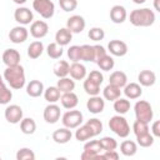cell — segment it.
Here are the masks:
<instances>
[{
  "instance_id": "9a60e30c",
  "label": "cell",
  "mask_w": 160,
  "mask_h": 160,
  "mask_svg": "<svg viewBox=\"0 0 160 160\" xmlns=\"http://www.w3.org/2000/svg\"><path fill=\"white\" fill-rule=\"evenodd\" d=\"M128 18L126 9L121 5H114L110 10V20L114 24H122Z\"/></svg>"
},
{
  "instance_id": "8fae6325",
  "label": "cell",
  "mask_w": 160,
  "mask_h": 160,
  "mask_svg": "<svg viewBox=\"0 0 160 160\" xmlns=\"http://www.w3.org/2000/svg\"><path fill=\"white\" fill-rule=\"evenodd\" d=\"M49 32V25L42 20H36L31 22L30 26V34L35 39H42Z\"/></svg>"
},
{
  "instance_id": "7bdbcfd3",
  "label": "cell",
  "mask_w": 160,
  "mask_h": 160,
  "mask_svg": "<svg viewBox=\"0 0 160 160\" xmlns=\"http://www.w3.org/2000/svg\"><path fill=\"white\" fill-rule=\"evenodd\" d=\"M132 131H134L135 136H139V135L149 132V122H144V121L136 120L132 124Z\"/></svg>"
},
{
  "instance_id": "52a82bcc",
  "label": "cell",
  "mask_w": 160,
  "mask_h": 160,
  "mask_svg": "<svg viewBox=\"0 0 160 160\" xmlns=\"http://www.w3.org/2000/svg\"><path fill=\"white\" fill-rule=\"evenodd\" d=\"M4 116H5V120L10 124H19L24 116V112L19 105L12 104V105L6 106V109L4 111Z\"/></svg>"
},
{
  "instance_id": "7402d4cb",
  "label": "cell",
  "mask_w": 160,
  "mask_h": 160,
  "mask_svg": "<svg viewBox=\"0 0 160 160\" xmlns=\"http://www.w3.org/2000/svg\"><path fill=\"white\" fill-rule=\"evenodd\" d=\"M71 136H72L71 129H68V128H61L52 132V140L56 144H66L70 141Z\"/></svg>"
},
{
  "instance_id": "7c38bea8",
  "label": "cell",
  "mask_w": 160,
  "mask_h": 160,
  "mask_svg": "<svg viewBox=\"0 0 160 160\" xmlns=\"http://www.w3.org/2000/svg\"><path fill=\"white\" fill-rule=\"evenodd\" d=\"M60 108L54 102V104H49L45 109H44V120L48 124H55L59 121L60 119Z\"/></svg>"
},
{
  "instance_id": "e575fe53",
  "label": "cell",
  "mask_w": 160,
  "mask_h": 160,
  "mask_svg": "<svg viewBox=\"0 0 160 160\" xmlns=\"http://www.w3.org/2000/svg\"><path fill=\"white\" fill-rule=\"evenodd\" d=\"M96 64H98V66L101 69V70H104V71H110V70H112V68H114V65H115V61H114V59L110 56V55H104L102 58H100V59H98L96 60Z\"/></svg>"
},
{
  "instance_id": "681fc988",
  "label": "cell",
  "mask_w": 160,
  "mask_h": 160,
  "mask_svg": "<svg viewBox=\"0 0 160 160\" xmlns=\"http://www.w3.org/2000/svg\"><path fill=\"white\" fill-rule=\"evenodd\" d=\"M100 155H101V159H106V160H118L119 159V154L116 152V150H108Z\"/></svg>"
},
{
  "instance_id": "816d5d0a",
  "label": "cell",
  "mask_w": 160,
  "mask_h": 160,
  "mask_svg": "<svg viewBox=\"0 0 160 160\" xmlns=\"http://www.w3.org/2000/svg\"><path fill=\"white\" fill-rule=\"evenodd\" d=\"M151 132H152L151 135H152L154 138H159V136H160V121H159V120H156V121L152 122Z\"/></svg>"
},
{
  "instance_id": "ab89813d",
  "label": "cell",
  "mask_w": 160,
  "mask_h": 160,
  "mask_svg": "<svg viewBox=\"0 0 160 160\" xmlns=\"http://www.w3.org/2000/svg\"><path fill=\"white\" fill-rule=\"evenodd\" d=\"M101 146H100V142L99 140H90L88 142H85L84 145V151H88L90 154H94V155H99L100 151H101Z\"/></svg>"
},
{
  "instance_id": "bcb514c9",
  "label": "cell",
  "mask_w": 160,
  "mask_h": 160,
  "mask_svg": "<svg viewBox=\"0 0 160 160\" xmlns=\"http://www.w3.org/2000/svg\"><path fill=\"white\" fill-rule=\"evenodd\" d=\"M88 36L92 41H100L105 38V31L101 28H91L88 32Z\"/></svg>"
},
{
  "instance_id": "277c9868",
  "label": "cell",
  "mask_w": 160,
  "mask_h": 160,
  "mask_svg": "<svg viewBox=\"0 0 160 160\" xmlns=\"http://www.w3.org/2000/svg\"><path fill=\"white\" fill-rule=\"evenodd\" d=\"M134 111H135L136 120H140L144 122H150L154 118L152 108H151L150 102H148L145 100L136 101V104L134 105Z\"/></svg>"
},
{
  "instance_id": "1f68e13d",
  "label": "cell",
  "mask_w": 160,
  "mask_h": 160,
  "mask_svg": "<svg viewBox=\"0 0 160 160\" xmlns=\"http://www.w3.org/2000/svg\"><path fill=\"white\" fill-rule=\"evenodd\" d=\"M114 110L116 111V114L119 115H124L130 110V101L128 99H122V98H118L116 100H114Z\"/></svg>"
},
{
  "instance_id": "44dd1931",
  "label": "cell",
  "mask_w": 160,
  "mask_h": 160,
  "mask_svg": "<svg viewBox=\"0 0 160 160\" xmlns=\"http://www.w3.org/2000/svg\"><path fill=\"white\" fill-rule=\"evenodd\" d=\"M124 94L128 99H131V100H135V99H139L142 94V89L140 86V84L138 82H130V84H126L124 86Z\"/></svg>"
},
{
  "instance_id": "f546056e",
  "label": "cell",
  "mask_w": 160,
  "mask_h": 160,
  "mask_svg": "<svg viewBox=\"0 0 160 160\" xmlns=\"http://www.w3.org/2000/svg\"><path fill=\"white\" fill-rule=\"evenodd\" d=\"M61 92L56 86H49L48 89L44 90V98L49 104H54L60 100Z\"/></svg>"
},
{
  "instance_id": "3957f363",
  "label": "cell",
  "mask_w": 160,
  "mask_h": 160,
  "mask_svg": "<svg viewBox=\"0 0 160 160\" xmlns=\"http://www.w3.org/2000/svg\"><path fill=\"white\" fill-rule=\"evenodd\" d=\"M109 129L120 138H128L130 134V126L122 115H114L109 120Z\"/></svg>"
},
{
  "instance_id": "f6af8a7d",
  "label": "cell",
  "mask_w": 160,
  "mask_h": 160,
  "mask_svg": "<svg viewBox=\"0 0 160 160\" xmlns=\"http://www.w3.org/2000/svg\"><path fill=\"white\" fill-rule=\"evenodd\" d=\"M34 159H35V154L29 148H21L16 152V160H34Z\"/></svg>"
},
{
  "instance_id": "4fadbf2b",
  "label": "cell",
  "mask_w": 160,
  "mask_h": 160,
  "mask_svg": "<svg viewBox=\"0 0 160 160\" xmlns=\"http://www.w3.org/2000/svg\"><path fill=\"white\" fill-rule=\"evenodd\" d=\"M86 108L91 114H100L105 109V100L99 95L90 96V99L86 102Z\"/></svg>"
},
{
  "instance_id": "484cf974",
  "label": "cell",
  "mask_w": 160,
  "mask_h": 160,
  "mask_svg": "<svg viewBox=\"0 0 160 160\" xmlns=\"http://www.w3.org/2000/svg\"><path fill=\"white\" fill-rule=\"evenodd\" d=\"M44 52V44L41 41H32L28 46V56L30 59H38Z\"/></svg>"
},
{
  "instance_id": "6da1fadb",
  "label": "cell",
  "mask_w": 160,
  "mask_h": 160,
  "mask_svg": "<svg viewBox=\"0 0 160 160\" xmlns=\"http://www.w3.org/2000/svg\"><path fill=\"white\" fill-rule=\"evenodd\" d=\"M4 79L6 80V82L10 85L11 89L15 90H20L25 86V71L24 68L19 64L15 66H6V69L4 70Z\"/></svg>"
},
{
  "instance_id": "cb8c5ba5",
  "label": "cell",
  "mask_w": 160,
  "mask_h": 160,
  "mask_svg": "<svg viewBox=\"0 0 160 160\" xmlns=\"http://www.w3.org/2000/svg\"><path fill=\"white\" fill-rule=\"evenodd\" d=\"M109 84H112L121 89L128 84V76L124 71H114L109 78Z\"/></svg>"
},
{
  "instance_id": "ee69618b",
  "label": "cell",
  "mask_w": 160,
  "mask_h": 160,
  "mask_svg": "<svg viewBox=\"0 0 160 160\" xmlns=\"http://www.w3.org/2000/svg\"><path fill=\"white\" fill-rule=\"evenodd\" d=\"M136 141H138V145H140L141 148H150L154 144V136L150 132H146L136 136Z\"/></svg>"
},
{
  "instance_id": "b9f144b4",
  "label": "cell",
  "mask_w": 160,
  "mask_h": 160,
  "mask_svg": "<svg viewBox=\"0 0 160 160\" xmlns=\"http://www.w3.org/2000/svg\"><path fill=\"white\" fill-rule=\"evenodd\" d=\"M68 58L72 62H78L81 60V46L79 45H72L68 49Z\"/></svg>"
},
{
  "instance_id": "2e32d148",
  "label": "cell",
  "mask_w": 160,
  "mask_h": 160,
  "mask_svg": "<svg viewBox=\"0 0 160 160\" xmlns=\"http://www.w3.org/2000/svg\"><path fill=\"white\" fill-rule=\"evenodd\" d=\"M2 62L6 66H15L20 64V52L16 49H6L2 52Z\"/></svg>"
},
{
  "instance_id": "f1b7e54d",
  "label": "cell",
  "mask_w": 160,
  "mask_h": 160,
  "mask_svg": "<svg viewBox=\"0 0 160 160\" xmlns=\"http://www.w3.org/2000/svg\"><path fill=\"white\" fill-rule=\"evenodd\" d=\"M20 130L26 134V135H31L35 132L36 130V122L32 118H22L20 121Z\"/></svg>"
},
{
  "instance_id": "7dc6e473",
  "label": "cell",
  "mask_w": 160,
  "mask_h": 160,
  "mask_svg": "<svg viewBox=\"0 0 160 160\" xmlns=\"http://www.w3.org/2000/svg\"><path fill=\"white\" fill-rule=\"evenodd\" d=\"M59 5L66 12L74 11L78 8V0H59Z\"/></svg>"
},
{
  "instance_id": "ffe728a7",
  "label": "cell",
  "mask_w": 160,
  "mask_h": 160,
  "mask_svg": "<svg viewBox=\"0 0 160 160\" xmlns=\"http://www.w3.org/2000/svg\"><path fill=\"white\" fill-rule=\"evenodd\" d=\"M69 74L71 76V79L74 80H82L86 78V68L85 65L78 62H72L69 68Z\"/></svg>"
},
{
  "instance_id": "8d00e7d4",
  "label": "cell",
  "mask_w": 160,
  "mask_h": 160,
  "mask_svg": "<svg viewBox=\"0 0 160 160\" xmlns=\"http://www.w3.org/2000/svg\"><path fill=\"white\" fill-rule=\"evenodd\" d=\"M12 99V92L11 90L5 85V82H0V104L1 105H6L10 102V100Z\"/></svg>"
},
{
  "instance_id": "9c48e42d",
  "label": "cell",
  "mask_w": 160,
  "mask_h": 160,
  "mask_svg": "<svg viewBox=\"0 0 160 160\" xmlns=\"http://www.w3.org/2000/svg\"><path fill=\"white\" fill-rule=\"evenodd\" d=\"M28 36H29V31H28V29L24 25L15 26L9 32V40L11 42H14V44L24 42L25 40H28Z\"/></svg>"
},
{
  "instance_id": "11a10c76",
  "label": "cell",
  "mask_w": 160,
  "mask_h": 160,
  "mask_svg": "<svg viewBox=\"0 0 160 160\" xmlns=\"http://www.w3.org/2000/svg\"><path fill=\"white\" fill-rule=\"evenodd\" d=\"M132 1H134L135 4H139V5H140V4H144L146 0H132Z\"/></svg>"
},
{
  "instance_id": "f907efd6",
  "label": "cell",
  "mask_w": 160,
  "mask_h": 160,
  "mask_svg": "<svg viewBox=\"0 0 160 160\" xmlns=\"http://www.w3.org/2000/svg\"><path fill=\"white\" fill-rule=\"evenodd\" d=\"M94 49H95V61L108 54L106 50H105V48L101 46V45H94Z\"/></svg>"
},
{
  "instance_id": "4316f807",
  "label": "cell",
  "mask_w": 160,
  "mask_h": 160,
  "mask_svg": "<svg viewBox=\"0 0 160 160\" xmlns=\"http://www.w3.org/2000/svg\"><path fill=\"white\" fill-rule=\"evenodd\" d=\"M56 88L60 90V92H70L75 89V81H74V79H70L68 76L59 78Z\"/></svg>"
},
{
  "instance_id": "e0dca14e",
  "label": "cell",
  "mask_w": 160,
  "mask_h": 160,
  "mask_svg": "<svg viewBox=\"0 0 160 160\" xmlns=\"http://www.w3.org/2000/svg\"><path fill=\"white\" fill-rule=\"evenodd\" d=\"M60 101L62 108L70 110V109H75L79 104V98L74 91L70 92H62V95L60 96Z\"/></svg>"
},
{
  "instance_id": "74e56055",
  "label": "cell",
  "mask_w": 160,
  "mask_h": 160,
  "mask_svg": "<svg viewBox=\"0 0 160 160\" xmlns=\"http://www.w3.org/2000/svg\"><path fill=\"white\" fill-rule=\"evenodd\" d=\"M84 90L90 96L99 95L100 94V85H98L96 82H94V81H91L90 79L86 78V80L84 81Z\"/></svg>"
},
{
  "instance_id": "30bf717a",
  "label": "cell",
  "mask_w": 160,
  "mask_h": 160,
  "mask_svg": "<svg viewBox=\"0 0 160 160\" xmlns=\"http://www.w3.org/2000/svg\"><path fill=\"white\" fill-rule=\"evenodd\" d=\"M85 26H86V22L81 15H72L66 21V28L72 34H80L85 29Z\"/></svg>"
},
{
  "instance_id": "4dcf8cb0",
  "label": "cell",
  "mask_w": 160,
  "mask_h": 160,
  "mask_svg": "<svg viewBox=\"0 0 160 160\" xmlns=\"http://www.w3.org/2000/svg\"><path fill=\"white\" fill-rule=\"evenodd\" d=\"M69 68H70V65H69L68 61L60 60L54 65V69H52L54 75L58 76V78H65V76L69 75Z\"/></svg>"
},
{
  "instance_id": "d6a6232c",
  "label": "cell",
  "mask_w": 160,
  "mask_h": 160,
  "mask_svg": "<svg viewBox=\"0 0 160 160\" xmlns=\"http://www.w3.org/2000/svg\"><path fill=\"white\" fill-rule=\"evenodd\" d=\"M75 138L78 141H88L89 139L94 138V135H92L90 128L85 124L82 126H78V130L75 131Z\"/></svg>"
},
{
  "instance_id": "ba28073f",
  "label": "cell",
  "mask_w": 160,
  "mask_h": 160,
  "mask_svg": "<svg viewBox=\"0 0 160 160\" xmlns=\"http://www.w3.org/2000/svg\"><path fill=\"white\" fill-rule=\"evenodd\" d=\"M14 19L16 22H19L20 25H28L30 22H32L34 20V14L29 8L25 6H20L14 11Z\"/></svg>"
},
{
  "instance_id": "7a4b0ae2",
  "label": "cell",
  "mask_w": 160,
  "mask_h": 160,
  "mask_svg": "<svg viewBox=\"0 0 160 160\" xmlns=\"http://www.w3.org/2000/svg\"><path fill=\"white\" fill-rule=\"evenodd\" d=\"M129 20L134 26L148 28L155 22V12L149 8L135 9L130 12Z\"/></svg>"
},
{
  "instance_id": "c3c4849f",
  "label": "cell",
  "mask_w": 160,
  "mask_h": 160,
  "mask_svg": "<svg viewBox=\"0 0 160 160\" xmlns=\"http://www.w3.org/2000/svg\"><path fill=\"white\" fill-rule=\"evenodd\" d=\"M88 79H90L91 81L96 82L98 85H101L102 81H104V76H102V74H101L99 70H92V71H90V74L88 75Z\"/></svg>"
},
{
  "instance_id": "ac0fdd59",
  "label": "cell",
  "mask_w": 160,
  "mask_h": 160,
  "mask_svg": "<svg viewBox=\"0 0 160 160\" xmlns=\"http://www.w3.org/2000/svg\"><path fill=\"white\" fill-rule=\"evenodd\" d=\"M44 84L40 80H31L26 85V94L31 98H39L44 94Z\"/></svg>"
},
{
  "instance_id": "8992f818",
  "label": "cell",
  "mask_w": 160,
  "mask_h": 160,
  "mask_svg": "<svg viewBox=\"0 0 160 160\" xmlns=\"http://www.w3.org/2000/svg\"><path fill=\"white\" fill-rule=\"evenodd\" d=\"M32 9L44 19L52 18V15L55 12V5L51 0H34Z\"/></svg>"
},
{
  "instance_id": "60d3db41",
  "label": "cell",
  "mask_w": 160,
  "mask_h": 160,
  "mask_svg": "<svg viewBox=\"0 0 160 160\" xmlns=\"http://www.w3.org/2000/svg\"><path fill=\"white\" fill-rule=\"evenodd\" d=\"M86 125L90 128V130H91V132H92L94 136H98L102 131V122L99 119H96V118H92V119L88 120L86 121Z\"/></svg>"
},
{
  "instance_id": "d590c367",
  "label": "cell",
  "mask_w": 160,
  "mask_h": 160,
  "mask_svg": "<svg viewBox=\"0 0 160 160\" xmlns=\"http://www.w3.org/2000/svg\"><path fill=\"white\" fill-rule=\"evenodd\" d=\"M81 60L82 61H95V49L94 45H81Z\"/></svg>"
},
{
  "instance_id": "603a6c76",
  "label": "cell",
  "mask_w": 160,
  "mask_h": 160,
  "mask_svg": "<svg viewBox=\"0 0 160 160\" xmlns=\"http://www.w3.org/2000/svg\"><path fill=\"white\" fill-rule=\"evenodd\" d=\"M138 80H139V84L141 86H152L156 81V75L154 71L151 70H142L139 72L138 75Z\"/></svg>"
},
{
  "instance_id": "5b68a950",
  "label": "cell",
  "mask_w": 160,
  "mask_h": 160,
  "mask_svg": "<svg viewBox=\"0 0 160 160\" xmlns=\"http://www.w3.org/2000/svg\"><path fill=\"white\" fill-rule=\"evenodd\" d=\"M82 120H84L82 112L80 110H72V109L66 111L61 118L62 125L68 129H76L78 126L81 125Z\"/></svg>"
},
{
  "instance_id": "f5cc1de1",
  "label": "cell",
  "mask_w": 160,
  "mask_h": 160,
  "mask_svg": "<svg viewBox=\"0 0 160 160\" xmlns=\"http://www.w3.org/2000/svg\"><path fill=\"white\" fill-rule=\"evenodd\" d=\"M154 8L156 11H160V8H159V0H154Z\"/></svg>"
},
{
  "instance_id": "db71d44e",
  "label": "cell",
  "mask_w": 160,
  "mask_h": 160,
  "mask_svg": "<svg viewBox=\"0 0 160 160\" xmlns=\"http://www.w3.org/2000/svg\"><path fill=\"white\" fill-rule=\"evenodd\" d=\"M15 4H18V5H22V4H25L28 0H12Z\"/></svg>"
},
{
  "instance_id": "d6986e66",
  "label": "cell",
  "mask_w": 160,
  "mask_h": 160,
  "mask_svg": "<svg viewBox=\"0 0 160 160\" xmlns=\"http://www.w3.org/2000/svg\"><path fill=\"white\" fill-rule=\"evenodd\" d=\"M72 39V32L68 28H61L56 31L55 34V42L59 44L60 46H66L70 44Z\"/></svg>"
},
{
  "instance_id": "9f6ffc18",
  "label": "cell",
  "mask_w": 160,
  "mask_h": 160,
  "mask_svg": "<svg viewBox=\"0 0 160 160\" xmlns=\"http://www.w3.org/2000/svg\"><path fill=\"white\" fill-rule=\"evenodd\" d=\"M0 82H2V76L0 75Z\"/></svg>"
},
{
  "instance_id": "836d02e7",
  "label": "cell",
  "mask_w": 160,
  "mask_h": 160,
  "mask_svg": "<svg viewBox=\"0 0 160 160\" xmlns=\"http://www.w3.org/2000/svg\"><path fill=\"white\" fill-rule=\"evenodd\" d=\"M46 54L49 58L51 59H60L64 54V50H62V46H60L59 44L56 42H50L46 48Z\"/></svg>"
},
{
  "instance_id": "d4e9b609",
  "label": "cell",
  "mask_w": 160,
  "mask_h": 160,
  "mask_svg": "<svg viewBox=\"0 0 160 160\" xmlns=\"http://www.w3.org/2000/svg\"><path fill=\"white\" fill-rule=\"evenodd\" d=\"M120 95H121L120 88H118V86H115V85H112V84H108V85L104 88V90H102V96H104V99H105V100H109V101L116 100L118 98H120Z\"/></svg>"
},
{
  "instance_id": "83f0119b",
  "label": "cell",
  "mask_w": 160,
  "mask_h": 160,
  "mask_svg": "<svg viewBox=\"0 0 160 160\" xmlns=\"http://www.w3.org/2000/svg\"><path fill=\"white\" fill-rule=\"evenodd\" d=\"M120 151L125 156H134L138 151V145L132 140H124L120 144Z\"/></svg>"
},
{
  "instance_id": "f35d334b",
  "label": "cell",
  "mask_w": 160,
  "mask_h": 160,
  "mask_svg": "<svg viewBox=\"0 0 160 160\" xmlns=\"http://www.w3.org/2000/svg\"><path fill=\"white\" fill-rule=\"evenodd\" d=\"M100 142V146L104 151H108V150H115L118 148V142L114 138H110V136H104L99 140Z\"/></svg>"
},
{
  "instance_id": "5bb4252c",
  "label": "cell",
  "mask_w": 160,
  "mask_h": 160,
  "mask_svg": "<svg viewBox=\"0 0 160 160\" xmlns=\"http://www.w3.org/2000/svg\"><path fill=\"white\" fill-rule=\"evenodd\" d=\"M108 50L114 56H124L128 52V45L121 40H110L108 44Z\"/></svg>"
}]
</instances>
